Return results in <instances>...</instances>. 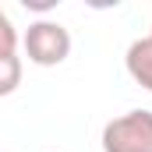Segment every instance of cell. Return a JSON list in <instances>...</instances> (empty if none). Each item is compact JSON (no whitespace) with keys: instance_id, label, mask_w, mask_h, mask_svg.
<instances>
[{"instance_id":"7a4b0ae2","label":"cell","mask_w":152,"mask_h":152,"mask_svg":"<svg viewBox=\"0 0 152 152\" xmlns=\"http://www.w3.org/2000/svg\"><path fill=\"white\" fill-rule=\"evenodd\" d=\"M103 152H152V110H127L106 120Z\"/></svg>"},{"instance_id":"6da1fadb","label":"cell","mask_w":152,"mask_h":152,"mask_svg":"<svg viewBox=\"0 0 152 152\" xmlns=\"http://www.w3.org/2000/svg\"><path fill=\"white\" fill-rule=\"evenodd\" d=\"M21 50L36 67H57L71 57V32L53 18H39L21 36Z\"/></svg>"},{"instance_id":"52a82bcc","label":"cell","mask_w":152,"mask_h":152,"mask_svg":"<svg viewBox=\"0 0 152 152\" xmlns=\"http://www.w3.org/2000/svg\"><path fill=\"white\" fill-rule=\"evenodd\" d=\"M149 36H152V32H149Z\"/></svg>"},{"instance_id":"3957f363","label":"cell","mask_w":152,"mask_h":152,"mask_svg":"<svg viewBox=\"0 0 152 152\" xmlns=\"http://www.w3.org/2000/svg\"><path fill=\"white\" fill-rule=\"evenodd\" d=\"M124 67L134 85H142L145 92H152V36L145 39H134L124 53Z\"/></svg>"},{"instance_id":"8992f818","label":"cell","mask_w":152,"mask_h":152,"mask_svg":"<svg viewBox=\"0 0 152 152\" xmlns=\"http://www.w3.org/2000/svg\"><path fill=\"white\" fill-rule=\"evenodd\" d=\"M53 4H57V0H25V7H28V11H50Z\"/></svg>"},{"instance_id":"277c9868","label":"cell","mask_w":152,"mask_h":152,"mask_svg":"<svg viewBox=\"0 0 152 152\" xmlns=\"http://www.w3.org/2000/svg\"><path fill=\"white\" fill-rule=\"evenodd\" d=\"M18 85H21V57L18 53L0 57V99L18 92Z\"/></svg>"},{"instance_id":"5b68a950","label":"cell","mask_w":152,"mask_h":152,"mask_svg":"<svg viewBox=\"0 0 152 152\" xmlns=\"http://www.w3.org/2000/svg\"><path fill=\"white\" fill-rule=\"evenodd\" d=\"M18 28H14V21H11V14L0 7V57H11V53H18Z\"/></svg>"}]
</instances>
